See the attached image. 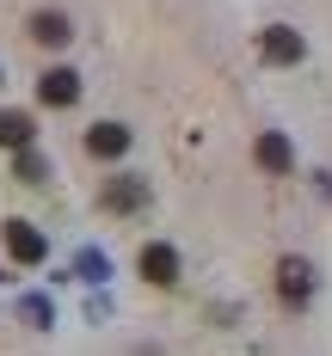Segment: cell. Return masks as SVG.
Listing matches in <instances>:
<instances>
[{"label": "cell", "instance_id": "1", "mask_svg": "<svg viewBox=\"0 0 332 356\" xmlns=\"http://www.w3.org/2000/svg\"><path fill=\"white\" fill-rule=\"evenodd\" d=\"M277 295H283V307H308V295H314V264H308V258H283V264H277Z\"/></svg>", "mask_w": 332, "mask_h": 356}, {"label": "cell", "instance_id": "2", "mask_svg": "<svg viewBox=\"0 0 332 356\" xmlns=\"http://www.w3.org/2000/svg\"><path fill=\"white\" fill-rule=\"evenodd\" d=\"M37 99H43V105H74V99H80V74L74 68H49L43 74V80H37Z\"/></svg>", "mask_w": 332, "mask_h": 356}, {"label": "cell", "instance_id": "3", "mask_svg": "<svg viewBox=\"0 0 332 356\" xmlns=\"http://www.w3.org/2000/svg\"><path fill=\"white\" fill-rule=\"evenodd\" d=\"M142 277L148 283H179V252L173 246H160V240H154V246H142Z\"/></svg>", "mask_w": 332, "mask_h": 356}, {"label": "cell", "instance_id": "4", "mask_svg": "<svg viewBox=\"0 0 332 356\" xmlns=\"http://www.w3.org/2000/svg\"><path fill=\"white\" fill-rule=\"evenodd\" d=\"M86 154H93V160H117V154H129V129H123V123H93Z\"/></svg>", "mask_w": 332, "mask_h": 356}, {"label": "cell", "instance_id": "5", "mask_svg": "<svg viewBox=\"0 0 332 356\" xmlns=\"http://www.w3.org/2000/svg\"><path fill=\"white\" fill-rule=\"evenodd\" d=\"M258 49H264V62H301V49H308V43H301L290 25H271V31L258 37Z\"/></svg>", "mask_w": 332, "mask_h": 356}, {"label": "cell", "instance_id": "6", "mask_svg": "<svg viewBox=\"0 0 332 356\" xmlns=\"http://www.w3.org/2000/svg\"><path fill=\"white\" fill-rule=\"evenodd\" d=\"M6 252H13L19 264H37L49 246H43V234H37V227H25V221H6Z\"/></svg>", "mask_w": 332, "mask_h": 356}, {"label": "cell", "instance_id": "7", "mask_svg": "<svg viewBox=\"0 0 332 356\" xmlns=\"http://www.w3.org/2000/svg\"><path fill=\"white\" fill-rule=\"evenodd\" d=\"M253 154H258V166H264V172H290V142H283L277 129H264Z\"/></svg>", "mask_w": 332, "mask_h": 356}, {"label": "cell", "instance_id": "8", "mask_svg": "<svg viewBox=\"0 0 332 356\" xmlns=\"http://www.w3.org/2000/svg\"><path fill=\"white\" fill-rule=\"evenodd\" d=\"M31 37L43 43V49H62L74 31H68V19H62V13H37V19H31Z\"/></svg>", "mask_w": 332, "mask_h": 356}, {"label": "cell", "instance_id": "9", "mask_svg": "<svg viewBox=\"0 0 332 356\" xmlns=\"http://www.w3.org/2000/svg\"><path fill=\"white\" fill-rule=\"evenodd\" d=\"M0 147H31V117L25 111H0Z\"/></svg>", "mask_w": 332, "mask_h": 356}, {"label": "cell", "instance_id": "10", "mask_svg": "<svg viewBox=\"0 0 332 356\" xmlns=\"http://www.w3.org/2000/svg\"><path fill=\"white\" fill-rule=\"evenodd\" d=\"M142 184L136 178H117V184H105V209H142Z\"/></svg>", "mask_w": 332, "mask_h": 356}]
</instances>
